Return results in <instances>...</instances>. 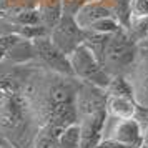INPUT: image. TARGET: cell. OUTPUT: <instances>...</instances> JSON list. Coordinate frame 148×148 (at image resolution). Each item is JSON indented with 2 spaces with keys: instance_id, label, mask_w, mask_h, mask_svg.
Wrapping results in <instances>:
<instances>
[{
  "instance_id": "6da1fadb",
  "label": "cell",
  "mask_w": 148,
  "mask_h": 148,
  "mask_svg": "<svg viewBox=\"0 0 148 148\" xmlns=\"http://www.w3.org/2000/svg\"><path fill=\"white\" fill-rule=\"evenodd\" d=\"M140 55V47L128 35L127 28L121 27L118 32L110 35L107 47L101 57V63L108 73L112 75H127L130 68Z\"/></svg>"
},
{
  "instance_id": "7a4b0ae2",
  "label": "cell",
  "mask_w": 148,
  "mask_h": 148,
  "mask_svg": "<svg viewBox=\"0 0 148 148\" xmlns=\"http://www.w3.org/2000/svg\"><path fill=\"white\" fill-rule=\"evenodd\" d=\"M73 78L83 83H90L95 87H100L107 90L108 83L112 80V75L108 73L103 63L98 60V57L83 43L75 52L68 55Z\"/></svg>"
},
{
  "instance_id": "3957f363",
  "label": "cell",
  "mask_w": 148,
  "mask_h": 148,
  "mask_svg": "<svg viewBox=\"0 0 148 148\" xmlns=\"http://www.w3.org/2000/svg\"><path fill=\"white\" fill-rule=\"evenodd\" d=\"M113 140L127 148L141 147V121L135 118H116L107 113V120L103 125L101 140Z\"/></svg>"
},
{
  "instance_id": "277c9868",
  "label": "cell",
  "mask_w": 148,
  "mask_h": 148,
  "mask_svg": "<svg viewBox=\"0 0 148 148\" xmlns=\"http://www.w3.org/2000/svg\"><path fill=\"white\" fill-rule=\"evenodd\" d=\"M48 37L58 50H62L65 55H70L85 43L87 30L78 25L75 17H62L58 23L48 32Z\"/></svg>"
},
{
  "instance_id": "5b68a950",
  "label": "cell",
  "mask_w": 148,
  "mask_h": 148,
  "mask_svg": "<svg viewBox=\"0 0 148 148\" xmlns=\"http://www.w3.org/2000/svg\"><path fill=\"white\" fill-rule=\"evenodd\" d=\"M32 42H34V50L37 60L42 62L47 68H50L52 72L62 75V77H73L68 55H65L62 50L55 47L53 42L48 37V34L35 37Z\"/></svg>"
},
{
  "instance_id": "8992f818",
  "label": "cell",
  "mask_w": 148,
  "mask_h": 148,
  "mask_svg": "<svg viewBox=\"0 0 148 148\" xmlns=\"http://www.w3.org/2000/svg\"><path fill=\"white\" fill-rule=\"evenodd\" d=\"M107 98H108V95H107L105 88H100V87H95V85H90V83L80 82L78 87H77V101H75L77 116L82 118L85 115L105 110Z\"/></svg>"
},
{
  "instance_id": "52a82bcc",
  "label": "cell",
  "mask_w": 148,
  "mask_h": 148,
  "mask_svg": "<svg viewBox=\"0 0 148 148\" xmlns=\"http://www.w3.org/2000/svg\"><path fill=\"white\" fill-rule=\"evenodd\" d=\"M127 77L133 87V97L138 107L148 112V50H140V55Z\"/></svg>"
},
{
  "instance_id": "ba28073f",
  "label": "cell",
  "mask_w": 148,
  "mask_h": 148,
  "mask_svg": "<svg viewBox=\"0 0 148 148\" xmlns=\"http://www.w3.org/2000/svg\"><path fill=\"white\" fill-rule=\"evenodd\" d=\"M107 120V110L85 115L78 118L82 128V148H97L103 135V125Z\"/></svg>"
},
{
  "instance_id": "9c48e42d",
  "label": "cell",
  "mask_w": 148,
  "mask_h": 148,
  "mask_svg": "<svg viewBox=\"0 0 148 148\" xmlns=\"http://www.w3.org/2000/svg\"><path fill=\"white\" fill-rule=\"evenodd\" d=\"M105 110L108 115L116 116V118H135L140 112V107L133 97L108 95Z\"/></svg>"
},
{
  "instance_id": "30bf717a",
  "label": "cell",
  "mask_w": 148,
  "mask_h": 148,
  "mask_svg": "<svg viewBox=\"0 0 148 148\" xmlns=\"http://www.w3.org/2000/svg\"><path fill=\"white\" fill-rule=\"evenodd\" d=\"M105 17H113L110 8L105 5V2L103 0H92L75 15V20L78 22V25L83 30H87L92 23H95L97 20H101Z\"/></svg>"
},
{
  "instance_id": "8fae6325",
  "label": "cell",
  "mask_w": 148,
  "mask_h": 148,
  "mask_svg": "<svg viewBox=\"0 0 148 148\" xmlns=\"http://www.w3.org/2000/svg\"><path fill=\"white\" fill-rule=\"evenodd\" d=\"M37 12L40 17V25L50 32L63 17L62 0H37Z\"/></svg>"
},
{
  "instance_id": "7c38bea8",
  "label": "cell",
  "mask_w": 148,
  "mask_h": 148,
  "mask_svg": "<svg viewBox=\"0 0 148 148\" xmlns=\"http://www.w3.org/2000/svg\"><path fill=\"white\" fill-rule=\"evenodd\" d=\"M53 148H82V128L78 121L63 127L57 135Z\"/></svg>"
},
{
  "instance_id": "4fadbf2b",
  "label": "cell",
  "mask_w": 148,
  "mask_h": 148,
  "mask_svg": "<svg viewBox=\"0 0 148 148\" xmlns=\"http://www.w3.org/2000/svg\"><path fill=\"white\" fill-rule=\"evenodd\" d=\"M105 5L110 8V12L123 27H127L130 18H132V10H130V0H103Z\"/></svg>"
},
{
  "instance_id": "5bb4252c",
  "label": "cell",
  "mask_w": 148,
  "mask_h": 148,
  "mask_svg": "<svg viewBox=\"0 0 148 148\" xmlns=\"http://www.w3.org/2000/svg\"><path fill=\"white\" fill-rule=\"evenodd\" d=\"M107 95H120V97H133V87L127 75H113L107 87ZM135 98V97H133Z\"/></svg>"
},
{
  "instance_id": "9a60e30c",
  "label": "cell",
  "mask_w": 148,
  "mask_h": 148,
  "mask_svg": "<svg viewBox=\"0 0 148 148\" xmlns=\"http://www.w3.org/2000/svg\"><path fill=\"white\" fill-rule=\"evenodd\" d=\"M125 28L128 35L132 37V40L140 43L148 35V17H132Z\"/></svg>"
},
{
  "instance_id": "2e32d148",
  "label": "cell",
  "mask_w": 148,
  "mask_h": 148,
  "mask_svg": "<svg viewBox=\"0 0 148 148\" xmlns=\"http://www.w3.org/2000/svg\"><path fill=\"white\" fill-rule=\"evenodd\" d=\"M123 27L120 22L116 20L115 17H105L101 20H97L95 23H92L87 28V32H93V34H105V35H112L115 32H118Z\"/></svg>"
},
{
  "instance_id": "e0dca14e",
  "label": "cell",
  "mask_w": 148,
  "mask_h": 148,
  "mask_svg": "<svg viewBox=\"0 0 148 148\" xmlns=\"http://www.w3.org/2000/svg\"><path fill=\"white\" fill-rule=\"evenodd\" d=\"M90 0H62V14L63 17H75Z\"/></svg>"
},
{
  "instance_id": "ac0fdd59",
  "label": "cell",
  "mask_w": 148,
  "mask_h": 148,
  "mask_svg": "<svg viewBox=\"0 0 148 148\" xmlns=\"http://www.w3.org/2000/svg\"><path fill=\"white\" fill-rule=\"evenodd\" d=\"M132 17H148V0H130Z\"/></svg>"
},
{
  "instance_id": "d6986e66",
  "label": "cell",
  "mask_w": 148,
  "mask_h": 148,
  "mask_svg": "<svg viewBox=\"0 0 148 148\" xmlns=\"http://www.w3.org/2000/svg\"><path fill=\"white\" fill-rule=\"evenodd\" d=\"M136 116L141 121V145L145 148H148V112L140 108V112H138Z\"/></svg>"
},
{
  "instance_id": "ffe728a7",
  "label": "cell",
  "mask_w": 148,
  "mask_h": 148,
  "mask_svg": "<svg viewBox=\"0 0 148 148\" xmlns=\"http://www.w3.org/2000/svg\"><path fill=\"white\" fill-rule=\"evenodd\" d=\"M138 47H140V50H148V35L138 43Z\"/></svg>"
},
{
  "instance_id": "44dd1931",
  "label": "cell",
  "mask_w": 148,
  "mask_h": 148,
  "mask_svg": "<svg viewBox=\"0 0 148 148\" xmlns=\"http://www.w3.org/2000/svg\"><path fill=\"white\" fill-rule=\"evenodd\" d=\"M138 148H145V147H143V145H141V147H138Z\"/></svg>"
},
{
  "instance_id": "7402d4cb",
  "label": "cell",
  "mask_w": 148,
  "mask_h": 148,
  "mask_svg": "<svg viewBox=\"0 0 148 148\" xmlns=\"http://www.w3.org/2000/svg\"><path fill=\"white\" fill-rule=\"evenodd\" d=\"M90 2H92V0H90Z\"/></svg>"
}]
</instances>
